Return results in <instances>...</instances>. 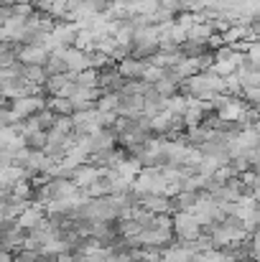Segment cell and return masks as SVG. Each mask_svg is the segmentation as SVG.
<instances>
[{
  "instance_id": "2",
  "label": "cell",
  "mask_w": 260,
  "mask_h": 262,
  "mask_svg": "<svg viewBox=\"0 0 260 262\" xmlns=\"http://www.w3.org/2000/svg\"><path fill=\"white\" fill-rule=\"evenodd\" d=\"M117 72H120V77H123L125 82H141V79H146V74H148V64L130 56V59H123V61L117 64Z\"/></svg>"
},
{
  "instance_id": "4",
  "label": "cell",
  "mask_w": 260,
  "mask_h": 262,
  "mask_svg": "<svg viewBox=\"0 0 260 262\" xmlns=\"http://www.w3.org/2000/svg\"><path fill=\"white\" fill-rule=\"evenodd\" d=\"M250 262H260V232H253L250 237Z\"/></svg>"
},
{
  "instance_id": "3",
  "label": "cell",
  "mask_w": 260,
  "mask_h": 262,
  "mask_svg": "<svg viewBox=\"0 0 260 262\" xmlns=\"http://www.w3.org/2000/svg\"><path fill=\"white\" fill-rule=\"evenodd\" d=\"M105 173H107V171H102L99 166H94V163H85V166H79V168L74 171V178H72V181H74L82 191H87L92 183H97Z\"/></svg>"
},
{
  "instance_id": "1",
  "label": "cell",
  "mask_w": 260,
  "mask_h": 262,
  "mask_svg": "<svg viewBox=\"0 0 260 262\" xmlns=\"http://www.w3.org/2000/svg\"><path fill=\"white\" fill-rule=\"evenodd\" d=\"M173 234H176V242H196L204 234V227L191 211H181V214H173Z\"/></svg>"
}]
</instances>
